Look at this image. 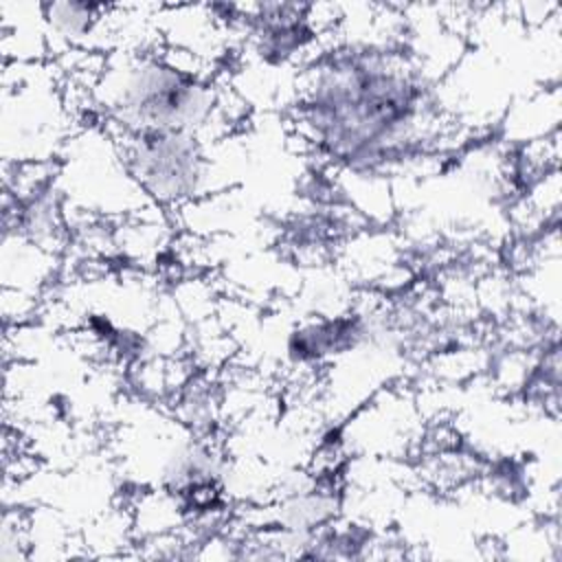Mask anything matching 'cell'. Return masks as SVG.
Listing matches in <instances>:
<instances>
[{
    "mask_svg": "<svg viewBox=\"0 0 562 562\" xmlns=\"http://www.w3.org/2000/svg\"><path fill=\"white\" fill-rule=\"evenodd\" d=\"M424 72L386 44L327 53L305 72L299 123L307 140L356 176L402 160L428 123Z\"/></svg>",
    "mask_w": 562,
    "mask_h": 562,
    "instance_id": "cell-1",
    "label": "cell"
},
{
    "mask_svg": "<svg viewBox=\"0 0 562 562\" xmlns=\"http://www.w3.org/2000/svg\"><path fill=\"white\" fill-rule=\"evenodd\" d=\"M92 90L112 132L187 130L211 140L228 123L215 77L173 66L158 46L116 50Z\"/></svg>",
    "mask_w": 562,
    "mask_h": 562,
    "instance_id": "cell-2",
    "label": "cell"
},
{
    "mask_svg": "<svg viewBox=\"0 0 562 562\" xmlns=\"http://www.w3.org/2000/svg\"><path fill=\"white\" fill-rule=\"evenodd\" d=\"M112 136L132 180L151 204L182 206L209 191L213 176L209 138L187 130L114 132Z\"/></svg>",
    "mask_w": 562,
    "mask_h": 562,
    "instance_id": "cell-3",
    "label": "cell"
},
{
    "mask_svg": "<svg viewBox=\"0 0 562 562\" xmlns=\"http://www.w3.org/2000/svg\"><path fill=\"white\" fill-rule=\"evenodd\" d=\"M15 83H4V149L15 140V165L50 162L64 147L66 105L40 61H13Z\"/></svg>",
    "mask_w": 562,
    "mask_h": 562,
    "instance_id": "cell-4",
    "label": "cell"
}]
</instances>
